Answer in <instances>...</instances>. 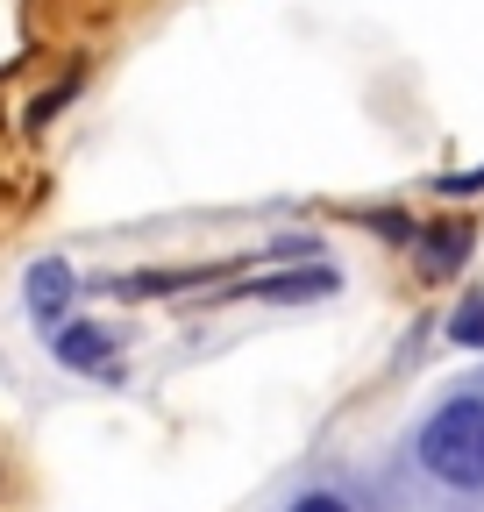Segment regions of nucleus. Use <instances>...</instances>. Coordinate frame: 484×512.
Listing matches in <instances>:
<instances>
[{"label":"nucleus","mask_w":484,"mask_h":512,"mask_svg":"<svg viewBox=\"0 0 484 512\" xmlns=\"http://www.w3.org/2000/svg\"><path fill=\"white\" fill-rule=\"evenodd\" d=\"M413 456L435 484L449 491H484V392H456L442 399L413 434Z\"/></svg>","instance_id":"nucleus-1"},{"label":"nucleus","mask_w":484,"mask_h":512,"mask_svg":"<svg viewBox=\"0 0 484 512\" xmlns=\"http://www.w3.org/2000/svg\"><path fill=\"white\" fill-rule=\"evenodd\" d=\"M50 356L65 370H100V377H121V335L100 328V320H65L50 328Z\"/></svg>","instance_id":"nucleus-2"},{"label":"nucleus","mask_w":484,"mask_h":512,"mask_svg":"<svg viewBox=\"0 0 484 512\" xmlns=\"http://www.w3.org/2000/svg\"><path fill=\"white\" fill-rule=\"evenodd\" d=\"M72 299H79V271L65 264V256H43V264H29L22 306H29L36 328H65V320H72Z\"/></svg>","instance_id":"nucleus-3"},{"label":"nucleus","mask_w":484,"mask_h":512,"mask_svg":"<svg viewBox=\"0 0 484 512\" xmlns=\"http://www.w3.org/2000/svg\"><path fill=\"white\" fill-rule=\"evenodd\" d=\"M335 285H342L335 264H307V271H271V278L242 285V292H250V299H271V306H307V299H335Z\"/></svg>","instance_id":"nucleus-4"},{"label":"nucleus","mask_w":484,"mask_h":512,"mask_svg":"<svg viewBox=\"0 0 484 512\" xmlns=\"http://www.w3.org/2000/svg\"><path fill=\"white\" fill-rule=\"evenodd\" d=\"M420 242V271H428V278H449L456 264H463V256H470V221H435L428 235H413Z\"/></svg>","instance_id":"nucleus-5"},{"label":"nucleus","mask_w":484,"mask_h":512,"mask_svg":"<svg viewBox=\"0 0 484 512\" xmlns=\"http://www.w3.org/2000/svg\"><path fill=\"white\" fill-rule=\"evenodd\" d=\"M449 342H463V349H484V292H463V306L449 313Z\"/></svg>","instance_id":"nucleus-6"},{"label":"nucleus","mask_w":484,"mask_h":512,"mask_svg":"<svg viewBox=\"0 0 484 512\" xmlns=\"http://www.w3.org/2000/svg\"><path fill=\"white\" fill-rule=\"evenodd\" d=\"M285 512H349V498H335V491H307V498H292Z\"/></svg>","instance_id":"nucleus-7"},{"label":"nucleus","mask_w":484,"mask_h":512,"mask_svg":"<svg viewBox=\"0 0 484 512\" xmlns=\"http://www.w3.org/2000/svg\"><path fill=\"white\" fill-rule=\"evenodd\" d=\"M435 192H449V200H463V192H484V164L463 171V178H435Z\"/></svg>","instance_id":"nucleus-8"}]
</instances>
